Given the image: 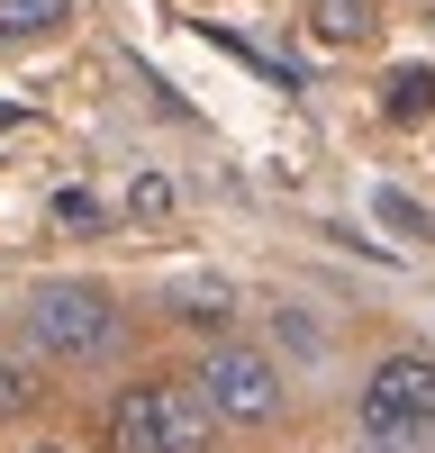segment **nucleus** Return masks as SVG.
I'll list each match as a JSON object with an SVG mask.
<instances>
[{
	"label": "nucleus",
	"instance_id": "obj_1",
	"mask_svg": "<svg viewBox=\"0 0 435 453\" xmlns=\"http://www.w3.org/2000/svg\"><path fill=\"white\" fill-rule=\"evenodd\" d=\"M19 326H27L36 363H55V372H91L127 345V309H118L109 281H36Z\"/></svg>",
	"mask_w": 435,
	"mask_h": 453
},
{
	"label": "nucleus",
	"instance_id": "obj_2",
	"mask_svg": "<svg viewBox=\"0 0 435 453\" xmlns=\"http://www.w3.org/2000/svg\"><path fill=\"white\" fill-rule=\"evenodd\" d=\"M209 399L200 381H127L118 399H109V453H209Z\"/></svg>",
	"mask_w": 435,
	"mask_h": 453
},
{
	"label": "nucleus",
	"instance_id": "obj_3",
	"mask_svg": "<svg viewBox=\"0 0 435 453\" xmlns=\"http://www.w3.org/2000/svg\"><path fill=\"white\" fill-rule=\"evenodd\" d=\"M354 426L372 453H426L435 444V354H381L354 399Z\"/></svg>",
	"mask_w": 435,
	"mask_h": 453
},
{
	"label": "nucleus",
	"instance_id": "obj_4",
	"mask_svg": "<svg viewBox=\"0 0 435 453\" xmlns=\"http://www.w3.org/2000/svg\"><path fill=\"white\" fill-rule=\"evenodd\" d=\"M200 399H209L218 426H272L281 399H290V381H281V363L254 354V345H209V363H200Z\"/></svg>",
	"mask_w": 435,
	"mask_h": 453
},
{
	"label": "nucleus",
	"instance_id": "obj_5",
	"mask_svg": "<svg viewBox=\"0 0 435 453\" xmlns=\"http://www.w3.org/2000/svg\"><path fill=\"white\" fill-rule=\"evenodd\" d=\"M309 36L317 46H372L381 36V0H309Z\"/></svg>",
	"mask_w": 435,
	"mask_h": 453
},
{
	"label": "nucleus",
	"instance_id": "obj_6",
	"mask_svg": "<svg viewBox=\"0 0 435 453\" xmlns=\"http://www.w3.org/2000/svg\"><path fill=\"white\" fill-rule=\"evenodd\" d=\"M227 318H236V290L227 281H172V326H191V335H227Z\"/></svg>",
	"mask_w": 435,
	"mask_h": 453
},
{
	"label": "nucleus",
	"instance_id": "obj_7",
	"mask_svg": "<svg viewBox=\"0 0 435 453\" xmlns=\"http://www.w3.org/2000/svg\"><path fill=\"white\" fill-rule=\"evenodd\" d=\"M72 27V0H0V46H46Z\"/></svg>",
	"mask_w": 435,
	"mask_h": 453
},
{
	"label": "nucleus",
	"instance_id": "obj_8",
	"mask_svg": "<svg viewBox=\"0 0 435 453\" xmlns=\"http://www.w3.org/2000/svg\"><path fill=\"white\" fill-rule=\"evenodd\" d=\"M36 399H46V372H36V345L0 335V418H27Z\"/></svg>",
	"mask_w": 435,
	"mask_h": 453
},
{
	"label": "nucleus",
	"instance_id": "obj_9",
	"mask_svg": "<svg viewBox=\"0 0 435 453\" xmlns=\"http://www.w3.org/2000/svg\"><path fill=\"white\" fill-rule=\"evenodd\" d=\"M381 109L399 127H417V119H435V64H399L390 82H381Z\"/></svg>",
	"mask_w": 435,
	"mask_h": 453
},
{
	"label": "nucleus",
	"instance_id": "obj_10",
	"mask_svg": "<svg viewBox=\"0 0 435 453\" xmlns=\"http://www.w3.org/2000/svg\"><path fill=\"white\" fill-rule=\"evenodd\" d=\"M372 218L390 226V236H408V245H435V218H426L408 191H372Z\"/></svg>",
	"mask_w": 435,
	"mask_h": 453
},
{
	"label": "nucleus",
	"instance_id": "obj_11",
	"mask_svg": "<svg viewBox=\"0 0 435 453\" xmlns=\"http://www.w3.org/2000/svg\"><path fill=\"white\" fill-rule=\"evenodd\" d=\"M55 226L91 236V226H100V200H91V191H55Z\"/></svg>",
	"mask_w": 435,
	"mask_h": 453
},
{
	"label": "nucleus",
	"instance_id": "obj_12",
	"mask_svg": "<svg viewBox=\"0 0 435 453\" xmlns=\"http://www.w3.org/2000/svg\"><path fill=\"white\" fill-rule=\"evenodd\" d=\"M127 209H136V218H164V209H172V191H164V181H136Z\"/></svg>",
	"mask_w": 435,
	"mask_h": 453
},
{
	"label": "nucleus",
	"instance_id": "obj_13",
	"mask_svg": "<svg viewBox=\"0 0 435 453\" xmlns=\"http://www.w3.org/2000/svg\"><path fill=\"white\" fill-rule=\"evenodd\" d=\"M36 453H64V444H36Z\"/></svg>",
	"mask_w": 435,
	"mask_h": 453
}]
</instances>
